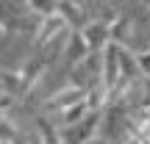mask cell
<instances>
[{
	"mask_svg": "<svg viewBox=\"0 0 150 144\" xmlns=\"http://www.w3.org/2000/svg\"><path fill=\"white\" fill-rule=\"evenodd\" d=\"M70 31V22L64 20V14H50V17H39V25L36 33H33V50H42L47 47L50 42L61 36V33Z\"/></svg>",
	"mask_w": 150,
	"mask_h": 144,
	"instance_id": "3957f363",
	"label": "cell"
},
{
	"mask_svg": "<svg viewBox=\"0 0 150 144\" xmlns=\"http://www.w3.org/2000/svg\"><path fill=\"white\" fill-rule=\"evenodd\" d=\"M81 100H86V86H81V83L72 80L70 86H61L59 91H53V94L42 103V111L45 114H61V111H67L70 105L81 103Z\"/></svg>",
	"mask_w": 150,
	"mask_h": 144,
	"instance_id": "7a4b0ae2",
	"label": "cell"
},
{
	"mask_svg": "<svg viewBox=\"0 0 150 144\" xmlns=\"http://www.w3.org/2000/svg\"><path fill=\"white\" fill-rule=\"evenodd\" d=\"M25 8L36 17H50L61 11V0H25Z\"/></svg>",
	"mask_w": 150,
	"mask_h": 144,
	"instance_id": "30bf717a",
	"label": "cell"
},
{
	"mask_svg": "<svg viewBox=\"0 0 150 144\" xmlns=\"http://www.w3.org/2000/svg\"><path fill=\"white\" fill-rule=\"evenodd\" d=\"M81 33H83L86 44H89V50L95 55H100L103 50L108 47V44L114 42V33H111V20H95L92 17L89 22H86L83 28H81Z\"/></svg>",
	"mask_w": 150,
	"mask_h": 144,
	"instance_id": "277c9868",
	"label": "cell"
},
{
	"mask_svg": "<svg viewBox=\"0 0 150 144\" xmlns=\"http://www.w3.org/2000/svg\"><path fill=\"white\" fill-rule=\"evenodd\" d=\"M89 144H108V141H106V139H103V136H100V133H97V136H95V139H92Z\"/></svg>",
	"mask_w": 150,
	"mask_h": 144,
	"instance_id": "7c38bea8",
	"label": "cell"
},
{
	"mask_svg": "<svg viewBox=\"0 0 150 144\" xmlns=\"http://www.w3.org/2000/svg\"><path fill=\"white\" fill-rule=\"evenodd\" d=\"M111 33H114V42L120 44H134V33H136V25H134V17L128 14H120L111 20Z\"/></svg>",
	"mask_w": 150,
	"mask_h": 144,
	"instance_id": "52a82bcc",
	"label": "cell"
},
{
	"mask_svg": "<svg viewBox=\"0 0 150 144\" xmlns=\"http://www.w3.org/2000/svg\"><path fill=\"white\" fill-rule=\"evenodd\" d=\"M89 114H92L89 100H81V103H75V105H70L67 111H61L59 119H61V125H75V122H81V119H86Z\"/></svg>",
	"mask_w": 150,
	"mask_h": 144,
	"instance_id": "9c48e42d",
	"label": "cell"
},
{
	"mask_svg": "<svg viewBox=\"0 0 150 144\" xmlns=\"http://www.w3.org/2000/svg\"><path fill=\"white\" fill-rule=\"evenodd\" d=\"M100 122H103V111H92L86 119L75 125H61V139L64 144H89L100 133Z\"/></svg>",
	"mask_w": 150,
	"mask_h": 144,
	"instance_id": "6da1fadb",
	"label": "cell"
},
{
	"mask_svg": "<svg viewBox=\"0 0 150 144\" xmlns=\"http://www.w3.org/2000/svg\"><path fill=\"white\" fill-rule=\"evenodd\" d=\"M147 17H150V6H147Z\"/></svg>",
	"mask_w": 150,
	"mask_h": 144,
	"instance_id": "4fadbf2b",
	"label": "cell"
},
{
	"mask_svg": "<svg viewBox=\"0 0 150 144\" xmlns=\"http://www.w3.org/2000/svg\"><path fill=\"white\" fill-rule=\"evenodd\" d=\"M136 58H139V67H142V75H145V78H150V47H145V50H139V53H136Z\"/></svg>",
	"mask_w": 150,
	"mask_h": 144,
	"instance_id": "8fae6325",
	"label": "cell"
},
{
	"mask_svg": "<svg viewBox=\"0 0 150 144\" xmlns=\"http://www.w3.org/2000/svg\"><path fill=\"white\" fill-rule=\"evenodd\" d=\"M89 55H92V50H89V44H86L81 28H70L67 36H64V58H67V64H70V70L81 67Z\"/></svg>",
	"mask_w": 150,
	"mask_h": 144,
	"instance_id": "5b68a950",
	"label": "cell"
},
{
	"mask_svg": "<svg viewBox=\"0 0 150 144\" xmlns=\"http://www.w3.org/2000/svg\"><path fill=\"white\" fill-rule=\"evenodd\" d=\"M145 3H147V6H150V0H145Z\"/></svg>",
	"mask_w": 150,
	"mask_h": 144,
	"instance_id": "5bb4252c",
	"label": "cell"
},
{
	"mask_svg": "<svg viewBox=\"0 0 150 144\" xmlns=\"http://www.w3.org/2000/svg\"><path fill=\"white\" fill-rule=\"evenodd\" d=\"M59 14H64V20L70 22V28H83L86 22L92 20V17L86 14V8L81 3H75V0H61V11Z\"/></svg>",
	"mask_w": 150,
	"mask_h": 144,
	"instance_id": "ba28073f",
	"label": "cell"
},
{
	"mask_svg": "<svg viewBox=\"0 0 150 144\" xmlns=\"http://www.w3.org/2000/svg\"><path fill=\"white\" fill-rule=\"evenodd\" d=\"M33 128H36L39 144H64V139H61V128H56L45 114H36V117H33Z\"/></svg>",
	"mask_w": 150,
	"mask_h": 144,
	"instance_id": "8992f818",
	"label": "cell"
}]
</instances>
